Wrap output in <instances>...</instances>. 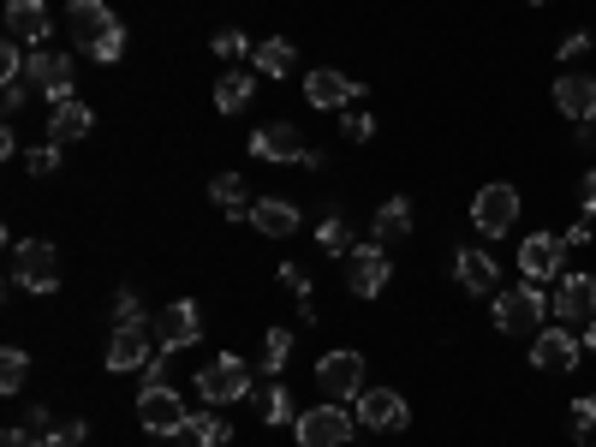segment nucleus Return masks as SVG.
Here are the masks:
<instances>
[{
	"mask_svg": "<svg viewBox=\"0 0 596 447\" xmlns=\"http://www.w3.org/2000/svg\"><path fill=\"white\" fill-rule=\"evenodd\" d=\"M209 48H215V55H221V60H239V55H245L251 43H245V36H239V31H215V36H209Z\"/></svg>",
	"mask_w": 596,
	"mask_h": 447,
	"instance_id": "nucleus-37",
	"label": "nucleus"
},
{
	"mask_svg": "<svg viewBox=\"0 0 596 447\" xmlns=\"http://www.w3.org/2000/svg\"><path fill=\"white\" fill-rule=\"evenodd\" d=\"M31 430H36V436H54V418H48L42 406H36V412H31Z\"/></svg>",
	"mask_w": 596,
	"mask_h": 447,
	"instance_id": "nucleus-45",
	"label": "nucleus"
},
{
	"mask_svg": "<svg viewBox=\"0 0 596 447\" xmlns=\"http://www.w3.org/2000/svg\"><path fill=\"white\" fill-rule=\"evenodd\" d=\"M287 358H293V335H287V328H269V340H263V370H269V376H281Z\"/></svg>",
	"mask_w": 596,
	"mask_h": 447,
	"instance_id": "nucleus-31",
	"label": "nucleus"
},
{
	"mask_svg": "<svg viewBox=\"0 0 596 447\" xmlns=\"http://www.w3.org/2000/svg\"><path fill=\"white\" fill-rule=\"evenodd\" d=\"M591 424H596V394H585V400H573V436H585Z\"/></svg>",
	"mask_w": 596,
	"mask_h": 447,
	"instance_id": "nucleus-39",
	"label": "nucleus"
},
{
	"mask_svg": "<svg viewBox=\"0 0 596 447\" xmlns=\"http://www.w3.org/2000/svg\"><path fill=\"white\" fill-rule=\"evenodd\" d=\"M90 125H96V113L84 108L78 96H72V101H54V113H48V132H54V144H84V137H90Z\"/></svg>",
	"mask_w": 596,
	"mask_h": 447,
	"instance_id": "nucleus-22",
	"label": "nucleus"
},
{
	"mask_svg": "<svg viewBox=\"0 0 596 447\" xmlns=\"http://www.w3.org/2000/svg\"><path fill=\"white\" fill-rule=\"evenodd\" d=\"M585 347L596 352V316H591V323H585Z\"/></svg>",
	"mask_w": 596,
	"mask_h": 447,
	"instance_id": "nucleus-47",
	"label": "nucleus"
},
{
	"mask_svg": "<svg viewBox=\"0 0 596 447\" xmlns=\"http://www.w3.org/2000/svg\"><path fill=\"white\" fill-rule=\"evenodd\" d=\"M197 394H203L209 406L245 400V394H251V364H245V358H233V352H221L209 370H197Z\"/></svg>",
	"mask_w": 596,
	"mask_h": 447,
	"instance_id": "nucleus-2",
	"label": "nucleus"
},
{
	"mask_svg": "<svg viewBox=\"0 0 596 447\" xmlns=\"http://www.w3.org/2000/svg\"><path fill=\"white\" fill-rule=\"evenodd\" d=\"M555 108L567 113V120L591 125L596 120V78H585V72H573V78L555 84Z\"/></svg>",
	"mask_w": 596,
	"mask_h": 447,
	"instance_id": "nucleus-19",
	"label": "nucleus"
},
{
	"mask_svg": "<svg viewBox=\"0 0 596 447\" xmlns=\"http://www.w3.org/2000/svg\"><path fill=\"white\" fill-rule=\"evenodd\" d=\"M0 447H48V436H36L31 424H19V430H7V436H0Z\"/></svg>",
	"mask_w": 596,
	"mask_h": 447,
	"instance_id": "nucleus-40",
	"label": "nucleus"
},
{
	"mask_svg": "<svg viewBox=\"0 0 596 447\" xmlns=\"http://www.w3.org/2000/svg\"><path fill=\"white\" fill-rule=\"evenodd\" d=\"M358 424L376 430V436H394V430H405V400L394 388H364L358 394Z\"/></svg>",
	"mask_w": 596,
	"mask_h": 447,
	"instance_id": "nucleus-13",
	"label": "nucleus"
},
{
	"mask_svg": "<svg viewBox=\"0 0 596 447\" xmlns=\"http://www.w3.org/2000/svg\"><path fill=\"white\" fill-rule=\"evenodd\" d=\"M579 197H585V215H596V173H585V185H579Z\"/></svg>",
	"mask_w": 596,
	"mask_h": 447,
	"instance_id": "nucleus-46",
	"label": "nucleus"
},
{
	"mask_svg": "<svg viewBox=\"0 0 596 447\" xmlns=\"http://www.w3.org/2000/svg\"><path fill=\"white\" fill-rule=\"evenodd\" d=\"M388 275H394V263H388V251H382V245H358V251H352V275H346V287L358 292V299H376V292L388 287Z\"/></svg>",
	"mask_w": 596,
	"mask_h": 447,
	"instance_id": "nucleus-15",
	"label": "nucleus"
},
{
	"mask_svg": "<svg viewBox=\"0 0 596 447\" xmlns=\"http://www.w3.org/2000/svg\"><path fill=\"white\" fill-rule=\"evenodd\" d=\"M251 156H263V161H299V168H323V156L304 144L293 125H257V132H251Z\"/></svg>",
	"mask_w": 596,
	"mask_h": 447,
	"instance_id": "nucleus-7",
	"label": "nucleus"
},
{
	"mask_svg": "<svg viewBox=\"0 0 596 447\" xmlns=\"http://www.w3.org/2000/svg\"><path fill=\"white\" fill-rule=\"evenodd\" d=\"M113 316H120V328H149V323H144V304H137V292H120V299H113Z\"/></svg>",
	"mask_w": 596,
	"mask_h": 447,
	"instance_id": "nucleus-35",
	"label": "nucleus"
},
{
	"mask_svg": "<svg viewBox=\"0 0 596 447\" xmlns=\"http://www.w3.org/2000/svg\"><path fill=\"white\" fill-rule=\"evenodd\" d=\"M299 447H346L352 442V412L340 400H323L311 412H299Z\"/></svg>",
	"mask_w": 596,
	"mask_h": 447,
	"instance_id": "nucleus-1",
	"label": "nucleus"
},
{
	"mask_svg": "<svg viewBox=\"0 0 596 447\" xmlns=\"http://www.w3.org/2000/svg\"><path fill=\"white\" fill-rule=\"evenodd\" d=\"M412 233V203L405 197H388L382 209H376V227H370V245H394V239Z\"/></svg>",
	"mask_w": 596,
	"mask_h": 447,
	"instance_id": "nucleus-25",
	"label": "nucleus"
},
{
	"mask_svg": "<svg viewBox=\"0 0 596 447\" xmlns=\"http://www.w3.org/2000/svg\"><path fill=\"white\" fill-rule=\"evenodd\" d=\"M149 340H144V328H113V340H108V370L113 376H125V370H144L149 364Z\"/></svg>",
	"mask_w": 596,
	"mask_h": 447,
	"instance_id": "nucleus-21",
	"label": "nucleus"
},
{
	"mask_svg": "<svg viewBox=\"0 0 596 447\" xmlns=\"http://www.w3.org/2000/svg\"><path fill=\"white\" fill-rule=\"evenodd\" d=\"M316 245H323V251H335V257H340V251L352 257V233H346V221H335V215H328V221L316 227Z\"/></svg>",
	"mask_w": 596,
	"mask_h": 447,
	"instance_id": "nucleus-34",
	"label": "nucleus"
},
{
	"mask_svg": "<svg viewBox=\"0 0 596 447\" xmlns=\"http://www.w3.org/2000/svg\"><path fill=\"white\" fill-rule=\"evenodd\" d=\"M84 436H90V424H66V430H54V436H48V447H78Z\"/></svg>",
	"mask_w": 596,
	"mask_h": 447,
	"instance_id": "nucleus-41",
	"label": "nucleus"
},
{
	"mask_svg": "<svg viewBox=\"0 0 596 447\" xmlns=\"http://www.w3.org/2000/svg\"><path fill=\"white\" fill-rule=\"evenodd\" d=\"M251 67H257L263 78H287V72L299 67V48L287 43V36H269V43H257V48H251Z\"/></svg>",
	"mask_w": 596,
	"mask_h": 447,
	"instance_id": "nucleus-24",
	"label": "nucleus"
},
{
	"mask_svg": "<svg viewBox=\"0 0 596 447\" xmlns=\"http://www.w3.org/2000/svg\"><path fill=\"white\" fill-rule=\"evenodd\" d=\"M281 287H287V292H299V299H304V268H299V263H287V268H281Z\"/></svg>",
	"mask_w": 596,
	"mask_h": 447,
	"instance_id": "nucleus-43",
	"label": "nucleus"
},
{
	"mask_svg": "<svg viewBox=\"0 0 596 447\" xmlns=\"http://www.w3.org/2000/svg\"><path fill=\"white\" fill-rule=\"evenodd\" d=\"M209 197H215V209H227V215H251V197H245V179L239 173L209 179Z\"/></svg>",
	"mask_w": 596,
	"mask_h": 447,
	"instance_id": "nucleus-28",
	"label": "nucleus"
},
{
	"mask_svg": "<svg viewBox=\"0 0 596 447\" xmlns=\"http://www.w3.org/2000/svg\"><path fill=\"white\" fill-rule=\"evenodd\" d=\"M531 364H537V370H561V376H567V370L579 364V340L567 335V323L543 328V335L531 340Z\"/></svg>",
	"mask_w": 596,
	"mask_h": 447,
	"instance_id": "nucleus-17",
	"label": "nucleus"
},
{
	"mask_svg": "<svg viewBox=\"0 0 596 447\" xmlns=\"http://www.w3.org/2000/svg\"><path fill=\"white\" fill-rule=\"evenodd\" d=\"M251 227L269 239H287V233H299V209L281 197H263V203H251Z\"/></svg>",
	"mask_w": 596,
	"mask_h": 447,
	"instance_id": "nucleus-23",
	"label": "nucleus"
},
{
	"mask_svg": "<svg viewBox=\"0 0 596 447\" xmlns=\"http://www.w3.org/2000/svg\"><path fill=\"white\" fill-rule=\"evenodd\" d=\"M185 430L197 436V447H227V442H233L227 418H203V412H192V418H185Z\"/></svg>",
	"mask_w": 596,
	"mask_h": 447,
	"instance_id": "nucleus-29",
	"label": "nucleus"
},
{
	"mask_svg": "<svg viewBox=\"0 0 596 447\" xmlns=\"http://www.w3.org/2000/svg\"><path fill=\"white\" fill-rule=\"evenodd\" d=\"M66 31L78 36V48H96V43H108V36H120V19H113L101 0H72V7H66Z\"/></svg>",
	"mask_w": 596,
	"mask_h": 447,
	"instance_id": "nucleus-12",
	"label": "nucleus"
},
{
	"mask_svg": "<svg viewBox=\"0 0 596 447\" xmlns=\"http://www.w3.org/2000/svg\"><path fill=\"white\" fill-rule=\"evenodd\" d=\"M137 418H144V430L149 436H168V430H185V400L168 388V382H156V388H144L137 394Z\"/></svg>",
	"mask_w": 596,
	"mask_h": 447,
	"instance_id": "nucleus-9",
	"label": "nucleus"
},
{
	"mask_svg": "<svg viewBox=\"0 0 596 447\" xmlns=\"http://www.w3.org/2000/svg\"><path fill=\"white\" fill-rule=\"evenodd\" d=\"M19 48L24 43H12V36H7V48H0V78H7V84L24 78V55H19Z\"/></svg>",
	"mask_w": 596,
	"mask_h": 447,
	"instance_id": "nucleus-36",
	"label": "nucleus"
},
{
	"mask_svg": "<svg viewBox=\"0 0 596 447\" xmlns=\"http://www.w3.org/2000/svg\"><path fill=\"white\" fill-rule=\"evenodd\" d=\"M531 7H543V0H531Z\"/></svg>",
	"mask_w": 596,
	"mask_h": 447,
	"instance_id": "nucleus-48",
	"label": "nucleus"
},
{
	"mask_svg": "<svg viewBox=\"0 0 596 447\" xmlns=\"http://www.w3.org/2000/svg\"><path fill=\"white\" fill-rule=\"evenodd\" d=\"M549 304H555L561 323H591V316H596V275H561Z\"/></svg>",
	"mask_w": 596,
	"mask_h": 447,
	"instance_id": "nucleus-14",
	"label": "nucleus"
},
{
	"mask_svg": "<svg viewBox=\"0 0 596 447\" xmlns=\"http://www.w3.org/2000/svg\"><path fill=\"white\" fill-rule=\"evenodd\" d=\"M84 55H90V60H101V67H113V60L125 55V31H120V36H108V43H96V48H84Z\"/></svg>",
	"mask_w": 596,
	"mask_h": 447,
	"instance_id": "nucleus-38",
	"label": "nucleus"
},
{
	"mask_svg": "<svg viewBox=\"0 0 596 447\" xmlns=\"http://www.w3.org/2000/svg\"><path fill=\"white\" fill-rule=\"evenodd\" d=\"M251 96H257V72H227V78L215 84V108H221V113L251 108Z\"/></svg>",
	"mask_w": 596,
	"mask_h": 447,
	"instance_id": "nucleus-26",
	"label": "nucleus"
},
{
	"mask_svg": "<svg viewBox=\"0 0 596 447\" xmlns=\"http://www.w3.org/2000/svg\"><path fill=\"white\" fill-rule=\"evenodd\" d=\"M585 48H591V36H585V31L561 36V55H567V60H579V55H585Z\"/></svg>",
	"mask_w": 596,
	"mask_h": 447,
	"instance_id": "nucleus-42",
	"label": "nucleus"
},
{
	"mask_svg": "<svg viewBox=\"0 0 596 447\" xmlns=\"http://www.w3.org/2000/svg\"><path fill=\"white\" fill-rule=\"evenodd\" d=\"M549 316V299H543V287H513V292H496V328L501 335H531V328Z\"/></svg>",
	"mask_w": 596,
	"mask_h": 447,
	"instance_id": "nucleus-3",
	"label": "nucleus"
},
{
	"mask_svg": "<svg viewBox=\"0 0 596 447\" xmlns=\"http://www.w3.org/2000/svg\"><path fill=\"white\" fill-rule=\"evenodd\" d=\"M340 132H346L352 144H364V137H376V120L358 108V101H352V108H340Z\"/></svg>",
	"mask_w": 596,
	"mask_h": 447,
	"instance_id": "nucleus-33",
	"label": "nucleus"
},
{
	"mask_svg": "<svg viewBox=\"0 0 596 447\" xmlns=\"http://www.w3.org/2000/svg\"><path fill=\"white\" fill-rule=\"evenodd\" d=\"M19 287H31V292H54L60 287V251L48 245V239H24L19 245Z\"/></svg>",
	"mask_w": 596,
	"mask_h": 447,
	"instance_id": "nucleus-8",
	"label": "nucleus"
},
{
	"mask_svg": "<svg viewBox=\"0 0 596 447\" xmlns=\"http://www.w3.org/2000/svg\"><path fill=\"white\" fill-rule=\"evenodd\" d=\"M48 31H54V19H48L42 0H12V7H7V36H12V43L42 48V36H48Z\"/></svg>",
	"mask_w": 596,
	"mask_h": 447,
	"instance_id": "nucleus-18",
	"label": "nucleus"
},
{
	"mask_svg": "<svg viewBox=\"0 0 596 447\" xmlns=\"http://www.w3.org/2000/svg\"><path fill=\"white\" fill-rule=\"evenodd\" d=\"M257 400H263V418H269V424H299V400L281 376H269V388H263Z\"/></svg>",
	"mask_w": 596,
	"mask_h": 447,
	"instance_id": "nucleus-27",
	"label": "nucleus"
},
{
	"mask_svg": "<svg viewBox=\"0 0 596 447\" xmlns=\"http://www.w3.org/2000/svg\"><path fill=\"white\" fill-rule=\"evenodd\" d=\"M453 280H460L465 292H477V299H484V292H496L501 268H496L489 251H460V257H453Z\"/></svg>",
	"mask_w": 596,
	"mask_h": 447,
	"instance_id": "nucleus-20",
	"label": "nucleus"
},
{
	"mask_svg": "<svg viewBox=\"0 0 596 447\" xmlns=\"http://www.w3.org/2000/svg\"><path fill=\"white\" fill-rule=\"evenodd\" d=\"M304 101H311V108H352V101H358V84L335 67H316L311 78H304Z\"/></svg>",
	"mask_w": 596,
	"mask_h": 447,
	"instance_id": "nucleus-16",
	"label": "nucleus"
},
{
	"mask_svg": "<svg viewBox=\"0 0 596 447\" xmlns=\"http://www.w3.org/2000/svg\"><path fill=\"white\" fill-rule=\"evenodd\" d=\"M197 340H203V323H197V304H192V299L168 304V311L156 316V347H161V352L197 347Z\"/></svg>",
	"mask_w": 596,
	"mask_h": 447,
	"instance_id": "nucleus-11",
	"label": "nucleus"
},
{
	"mask_svg": "<svg viewBox=\"0 0 596 447\" xmlns=\"http://www.w3.org/2000/svg\"><path fill=\"white\" fill-rule=\"evenodd\" d=\"M316 388H323V400H358L364 394V358L358 352L316 358Z\"/></svg>",
	"mask_w": 596,
	"mask_h": 447,
	"instance_id": "nucleus-6",
	"label": "nucleus"
},
{
	"mask_svg": "<svg viewBox=\"0 0 596 447\" xmlns=\"http://www.w3.org/2000/svg\"><path fill=\"white\" fill-rule=\"evenodd\" d=\"M24 376H31V358H24L19 347H7V352H0V388L19 394V388H24Z\"/></svg>",
	"mask_w": 596,
	"mask_h": 447,
	"instance_id": "nucleus-30",
	"label": "nucleus"
},
{
	"mask_svg": "<svg viewBox=\"0 0 596 447\" xmlns=\"http://www.w3.org/2000/svg\"><path fill=\"white\" fill-rule=\"evenodd\" d=\"M24 168H31V179L60 173V144H36V149H24Z\"/></svg>",
	"mask_w": 596,
	"mask_h": 447,
	"instance_id": "nucleus-32",
	"label": "nucleus"
},
{
	"mask_svg": "<svg viewBox=\"0 0 596 447\" xmlns=\"http://www.w3.org/2000/svg\"><path fill=\"white\" fill-rule=\"evenodd\" d=\"M513 221H519V191H513V185H501V179H496V185H484V191L472 197V227H477L484 239L513 233Z\"/></svg>",
	"mask_w": 596,
	"mask_h": 447,
	"instance_id": "nucleus-4",
	"label": "nucleus"
},
{
	"mask_svg": "<svg viewBox=\"0 0 596 447\" xmlns=\"http://www.w3.org/2000/svg\"><path fill=\"white\" fill-rule=\"evenodd\" d=\"M561 257H567V239L531 233L525 245H519V275H525L531 287H543V280H561Z\"/></svg>",
	"mask_w": 596,
	"mask_h": 447,
	"instance_id": "nucleus-10",
	"label": "nucleus"
},
{
	"mask_svg": "<svg viewBox=\"0 0 596 447\" xmlns=\"http://www.w3.org/2000/svg\"><path fill=\"white\" fill-rule=\"evenodd\" d=\"M24 84H36V96H48V101H72V55L31 48V60H24Z\"/></svg>",
	"mask_w": 596,
	"mask_h": 447,
	"instance_id": "nucleus-5",
	"label": "nucleus"
},
{
	"mask_svg": "<svg viewBox=\"0 0 596 447\" xmlns=\"http://www.w3.org/2000/svg\"><path fill=\"white\" fill-rule=\"evenodd\" d=\"M156 447H197L192 430H168V436H156Z\"/></svg>",
	"mask_w": 596,
	"mask_h": 447,
	"instance_id": "nucleus-44",
	"label": "nucleus"
}]
</instances>
